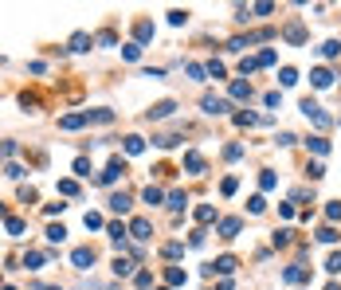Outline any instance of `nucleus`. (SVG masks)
Returning <instances> with one entry per match:
<instances>
[{"instance_id":"nucleus-1","label":"nucleus","mask_w":341,"mask_h":290,"mask_svg":"<svg viewBox=\"0 0 341 290\" xmlns=\"http://www.w3.org/2000/svg\"><path fill=\"white\" fill-rule=\"evenodd\" d=\"M71 263H75L79 271H90V267H94V251H90V247H79V251L71 255Z\"/></svg>"},{"instance_id":"nucleus-2","label":"nucleus","mask_w":341,"mask_h":290,"mask_svg":"<svg viewBox=\"0 0 341 290\" xmlns=\"http://www.w3.org/2000/svg\"><path fill=\"white\" fill-rule=\"evenodd\" d=\"M306 279H310V271H306V267H298V263L283 271V283H290V287H298V283H306Z\"/></svg>"},{"instance_id":"nucleus-3","label":"nucleus","mask_w":341,"mask_h":290,"mask_svg":"<svg viewBox=\"0 0 341 290\" xmlns=\"http://www.w3.org/2000/svg\"><path fill=\"white\" fill-rule=\"evenodd\" d=\"M149 232H153V224H149V220H141V216L129 224V235H133V239H149Z\"/></svg>"},{"instance_id":"nucleus-4","label":"nucleus","mask_w":341,"mask_h":290,"mask_svg":"<svg viewBox=\"0 0 341 290\" xmlns=\"http://www.w3.org/2000/svg\"><path fill=\"white\" fill-rule=\"evenodd\" d=\"M310 83H314V86H318V90H326V86H330V83H334V75H330V71H326V67H318V71H310Z\"/></svg>"},{"instance_id":"nucleus-5","label":"nucleus","mask_w":341,"mask_h":290,"mask_svg":"<svg viewBox=\"0 0 341 290\" xmlns=\"http://www.w3.org/2000/svg\"><path fill=\"white\" fill-rule=\"evenodd\" d=\"M227 102L224 98H216V94H204V114H224Z\"/></svg>"},{"instance_id":"nucleus-6","label":"nucleus","mask_w":341,"mask_h":290,"mask_svg":"<svg viewBox=\"0 0 341 290\" xmlns=\"http://www.w3.org/2000/svg\"><path fill=\"white\" fill-rule=\"evenodd\" d=\"M220 235H224V239H235V235H239V220H235V216L220 220Z\"/></svg>"},{"instance_id":"nucleus-7","label":"nucleus","mask_w":341,"mask_h":290,"mask_svg":"<svg viewBox=\"0 0 341 290\" xmlns=\"http://www.w3.org/2000/svg\"><path fill=\"white\" fill-rule=\"evenodd\" d=\"M208 267H212V275H216V271H220V275H231V271H235V259L224 255V259H216V263H208Z\"/></svg>"},{"instance_id":"nucleus-8","label":"nucleus","mask_w":341,"mask_h":290,"mask_svg":"<svg viewBox=\"0 0 341 290\" xmlns=\"http://www.w3.org/2000/svg\"><path fill=\"white\" fill-rule=\"evenodd\" d=\"M184 169L188 173H204V157L200 153H184Z\"/></svg>"},{"instance_id":"nucleus-9","label":"nucleus","mask_w":341,"mask_h":290,"mask_svg":"<svg viewBox=\"0 0 341 290\" xmlns=\"http://www.w3.org/2000/svg\"><path fill=\"white\" fill-rule=\"evenodd\" d=\"M86 122H90L86 114H67L63 122H59V125H63V129H79V125H86Z\"/></svg>"},{"instance_id":"nucleus-10","label":"nucleus","mask_w":341,"mask_h":290,"mask_svg":"<svg viewBox=\"0 0 341 290\" xmlns=\"http://www.w3.org/2000/svg\"><path fill=\"white\" fill-rule=\"evenodd\" d=\"M165 279H169V287H184V283H188V275H184L180 267H169V271H165Z\"/></svg>"},{"instance_id":"nucleus-11","label":"nucleus","mask_w":341,"mask_h":290,"mask_svg":"<svg viewBox=\"0 0 341 290\" xmlns=\"http://www.w3.org/2000/svg\"><path fill=\"white\" fill-rule=\"evenodd\" d=\"M231 98H239V102H243V98H251V83H243V79H239V83H231Z\"/></svg>"},{"instance_id":"nucleus-12","label":"nucleus","mask_w":341,"mask_h":290,"mask_svg":"<svg viewBox=\"0 0 341 290\" xmlns=\"http://www.w3.org/2000/svg\"><path fill=\"white\" fill-rule=\"evenodd\" d=\"M172 110H176V102H169V98H165V102H157V106L149 110V118H169Z\"/></svg>"},{"instance_id":"nucleus-13","label":"nucleus","mask_w":341,"mask_h":290,"mask_svg":"<svg viewBox=\"0 0 341 290\" xmlns=\"http://www.w3.org/2000/svg\"><path fill=\"white\" fill-rule=\"evenodd\" d=\"M110 208H114V212H129V196H126V192H114V196H110Z\"/></svg>"},{"instance_id":"nucleus-14","label":"nucleus","mask_w":341,"mask_h":290,"mask_svg":"<svg viewBox=\"0 0 341 290\" xmlns=\"http://www.w3.org/2000/svg\"><path fill=\"white\" fill-rule=\"evenodd\" d=\"M286 40H290V43H302V40H306V28H302V24H290V28H286Z\"/></svg>"},{"instance_id":"nucleus-15","label":"nucleus","mask_w":341,"mask_h":290,"mask_svg":"<svg viewBox=\"0 0 341 290\" xmlns=\"http://www.w3.org/2000/svg\"><path fill=\"white\" fill-rule=\"evenodd\" d=\"M196 220H200V224H212V220H216V208H212V204H200V208H196Z\"/></svg>"},{"instance_id":"nucleus-16","label":"nucleus","mask_w":341,"mask_h":290,"mask_svg":"<svg viewBox=\"0 0 341 290\" xmlns=\"http://www.w3.org/2000/svg\"><path fill=\"white\" fill-rule=\"evenodd\" d=\"M24 263H28L32 271H40V267L47 263V255H43V251H28V259H24Z\"/></svg>"},{"instance_id":"nucleus-17","label":"nucleus","mask_w":341,"mask_h":290,"mask_svg":"<svg viewBox=\"0 0 341 290\" xmlns=\"http://www.w3.org/2000/svg\"><path fill=\"white\" fill-rule=\"evenodd\" d=\"M322 55H326V59H338L341 55V43H338V40H326V43H322Z\"/></svg>"},{"instance_id":"nucleus-18","label":"nucleus","mask_w":341,"mask_h":290,"mask_svg":"<svg viewBox=\"0 0 341 290\" xmlns=\"http://www.w3.org/2000/svg\"><path fill=\"white\" fill-rule=\"evenodd\" d=\"M129 271H133V263H129V259H122V255H118V259H114V275H118V279H122V275H129Z\"/></svg>"},{"instance_id":"nucleus-19","label":"nucleus","mask_w":341,"mask_h":290,"mask_svg":"<svg viewBox=\"0 0 341 290\" xmlns=\"http://www.w3.org/2000/svg\"><path fill=\"white\" fill-rule=\"evenodd\" d=\"M279 83H283V86H294V83H298V71H294V67H283V75H279Z\"/></svg>"},{"instance_id":"nucleus-20","label":"nucleus","mask_w":341,"mask_h":290,"mask_svg":"<svg viewBox=\"0 0 341 290\" xmlns=\"http://www.w3.org/2000/svg\"><path fill=\"white\" fill-rule=\"evenodd\" d=\"M310 149H314V153H322V157H326V153H330V141H326V137H310Z\"/></svg>"},{"instance_id":"nucleus-21","label":"nucleus","mask_w":341,"mask_h":290,"mask_svg":"<svg viewBox=\"0 0 341 290\" xmlns=\"http://www.w3.org/2000/svg\"><path fill=\"white\" fill-rule=\"evenodd\" d=\"M86 43H90V36H86V32H79V36L71 40V47H75V51H86Z\"/></svg>"},{"instance_id":"nucleus-22","label":"nucleus","mask_w":341,"mask_h":290,"mask_svg":"<svg viewBox=\"0 0 341 290\" xmlns=\"http://www.w3.org/2000/svg\"><path fill=\"white\" fill-rule=\"evenodd\" d=\"M141 149H145L141 137H126V153H141Z\"/></svg>"},{"instance_id":"nucleus-23","label":"nucleus","mask_w":341,"mask_h":290,"mask_svg":"<svg viewBox=\"0 0 341 290\" xmlns=\"http://www.w3.org/2000/svg\"><path fill=\"white\" fill-rule=\"evenodd\" d=\"M47 239H51V243H63V239H67V228H63V224H59V228H47Z\"/></svg>"},{"instance_id":"nucleus-24","label":"nucleus","mask_w":341,"mask_h":290,"mask_svg":"<svg viewBox=\"0 0 341 290\" xmlns=\"http://www.w3.org/2000/svg\"><path fill=\"white\" fill-rule=\"evenodd\" d=\"M184 20H188V12H180V8H172V12H169V24H172V28H180Z\"/></svg>"},{"instance_id":"nucleus-25","label":"nucleus","mask_w":341,"mask_h":290,"mask_svg":"<svg viewBox=\"0 0 341 290\" xmlns=\"http://www.w3.org/2000/svg\"><path fill=\"white\" fill-rule=\"evenodd\" d=\"M122 55H126V59H141V43H126Z\"/></svg>"},{"instance_id":"nucleus-26","label":"nucleus","mask_w":341,"mask_h":290,"mask_svg":"<svg viewBox=\"0 0 341 290\" xmlns=\"http://www.w3.org/2000/svg\"><path fill=\"white\" fill-rule=\"evenodd\" d=\"M153 141H157V145H161V149H172V145H176V137H172V133H157V137H153Z\"/></svg>"},{"instance_id":"nucleus-27","label":"nucleus","mask_w":341,"mask_h":290,"mask_svg":"<svg viewBox=\"0 0 341 290\" xmlns=\"http://www.w3.org/2000/svg\"><path fill=\"white\" fill-rule=\"evenodd\" d=\"M4 228H8V235H24V220H16V216H12Z\"/></svg>"},{"instance_id":"nucleus-28","label":"nucleus","mask_w":341,"mask_h":290,"mask_svg":"<svg viewBox=\"0 0 341 290\" xmlns=\"http://www.w3.org/2000/svg\"><path fill=\"white\" fill-rule=\"evenodd\" d=\"M326 271H330V275H341V255H330V259H326Z\"/></svg>"},{"instance_id":"nucleus-29","label":"nucleus","mask_w":341,"mask_h":290,"mask_svg":"<svg viewBox=\"0 0 341 290\" xmlns=\"http://www.w3.org/2000/svg\"><path fill=\"white\" fill-rule=\"evenodd\" d=\"M110 239L114 243H126V228L122 224H110Z\"/></svg>"},{"instance_id":"nucleus-30","label":"nucleus","mask_w":341,"mask_h":290,"mask_svg":"<svg viewBox=\"0 0 341 290\" xmlns=\"http://www.w3.org/2000/svg\"><path fill=\"white\" fill-rule=\"evenodd\" d=\"M153 36V24H137V43H145Z\"/></svg>"},{"instance_id":"nucleus-31","label":"nucleus","mask_w":341,"mask_h":290,"mask_svg":"<svg viewBox=\"0 0 341 290\" xmlns=\"http://www.w3.org/2000/svg\"><path fill=\"white\" fill-rule=\"evenodd\" d=\"M59 192H63V196H75L79 184H75V180H59Z\"/></svg>"},{"instance_id":"nucleus-32","label":"nucleus","mask_w":341,"mask_h":290,"mask_svg":"<svg viewBox=\"0 0 341 290\" xmlns=\"http://www.w3.org/2000/svg\"><path fill=\"white\" fill-rule=\"evenodd\" d=\"M145 204H161V188L149 184V188H145Z\"/></svg>"},{"instance_id":"nucleus-33","label":"nucleus","mask_w":341,"mask_h":290,"mask_svg":"<svg viewBox=\"0 0 341 290\" xmlns=\"http://www.w3.org/2000/svg\"><path fill=\"white\" fill-rule=\"evenodd\" d=\"M75 173H79V176H90V161H86V157H79V161H75Z\"/></svg>"},{"instance_id":"nucleus-34","label":"nucleus","mask_w":341,"mask_h":290,"mask_svg":"<svg viewBox=\"0 0 341 290\" xmlns=\"http://www.w3.org/2000/svg\"><path fill=\"white\" fill-rule=\"evenodd\" d=\"M318 239H322V243H338V232H334V228H322Z\"/></svg>"},{"instance_id":"nucleus-35","label":"nucleus","mask_w":341,"mask_h":290,"mask_svg":"<svg viewBox=\"0 0 341 290\" xmlns=\"http://www.w3.org/2000/svg\"><path fill=\"white\" fill-rule=\"evenodd\" d=\"M208 75H212V79H224V63L212 59V63H208Z\"/></svg>"},{"instance_id":"nucleus-36","label":"nucleus","mask_w":341,"mask_h":290,"mask_svg":"<svg viewBox=\"0 0 341 290\" xmlns=\"http://www.w3.org/2000/svg\"><path fill=\"white\" fill-rule=\"evenodd\" d=\"M247 208H251V216H259L267 204H263V196H251V204H247Z\"/></svg>"},{"instance_id":"nucleus-37","label":"nucleus","mask_w":341,"mask_h":290,"mask_svg":"<svg viewBox=\"0 0 341 290\" xmlns=\"http://www.w3.org/2000/svg\"><path fill=\"white\" fill-rule=\"evenodd\" d=\"M86 228H90V232L102 228V216H98V212H86Z\"/></svg>"},{"instance_id":"nucleus-38","label":"nucleus","mask_w":341,"mask_h":290,"mask_svg":"<svg viewBox=\"0 0 341 290\" xmlns=\"http://www.w3.org/2000/svg\"><path fill=\"white\" fill-rule=\"evenodd\" d=\"M169 208H184V192H169Z\"/></svg>"},{"instance_id":"nucleus-39","label":"nucleus","mask_w":341,"mask_h":290,"mask_svg":"<svg viewBox=\"0 0 341 290\" xmlns=\"http://www.w3.org/2000/svg\"><path fill=\"white\" fill-rule=\"evenodd\" d=\"M255 67H259V59H243V63H239V71H243V75H251Z\"/></svg>"},{"instance_id":"nucleus-40","label":"nucleus","mask_w":341,"mask_h":290,"mask_svg":"<svg viewBox=\"0 0 341 290\" xmlns=\"http://www.w3.org/2000/svg\"><path fill=\"white\" fill-rule=\"evenodd\" d=\"M306 173H310V180H322V176H326V169H322V165H310Z\"/></svg>"},{"instance_id":"nucleus-41","label":"nucleus","mask_w":341,"mask_h":290,"mask_svg":"<svg viewBox=\"0 0 341 290\" xmlns=\"http://www.w3.org/2000/svg\"><path fill=\"white\" fill-rule=\"evenodd\" d=\"M220 192H224V196H231V192H235V176H227L224 184H220Z\"/></svg>"},{"instance_id":"nucleus-42","label":"nucleus","mask_w":341,"mask_h":290,"mask_svg":"<svg viewBox=\"0 0 341 290\" xmlns=\"http://www.w3.org/2000/svg\"><path fill=\"white\" fill-rule=\"evenodd\" d=\"M235 122H239V125H255L259 118H255V114H235Z\"/></svg>"},{"instance_id":"nucleus-43","label":"nucleus","mask_w":341,"mask_h":290,"mask_svg":"<svg viewBox=\"0 0 341 290\" xmlns=\"http://www.w3.org/2000/svg\"><path fill=\"white\" fill-rule=\"evenodd\" d=\"M290 243V232H275V247H286Z\"/></svg>"},{"instance_id":"nucleus-44","label":"nucleus","mask_w":341,"mask_h":290,"mask_svg":"<svg viewBox=\"0 0 341 290\" xmlns=\"http://www.w3.org/2000/svg\"><path fill=\"white\" fill-rule=\"evenodd\" d=\"M326 216H330V220H341V204H330V208H326Z\"/></svg>"},{"instance_id":"nucleus-45","label":"nucleus","mask_w":341,"mask_h":290,"mask_svg":"<svg viewBox=\"0 0 341 290\" xmlns=\"http://www.w3.org/2000/svg\"><path fill=\"white\" fill-rule=\"evenodd\" d=\"M326 290H341V287H338V283H330V287H326Z\"/></svg>"}]
</instances>
